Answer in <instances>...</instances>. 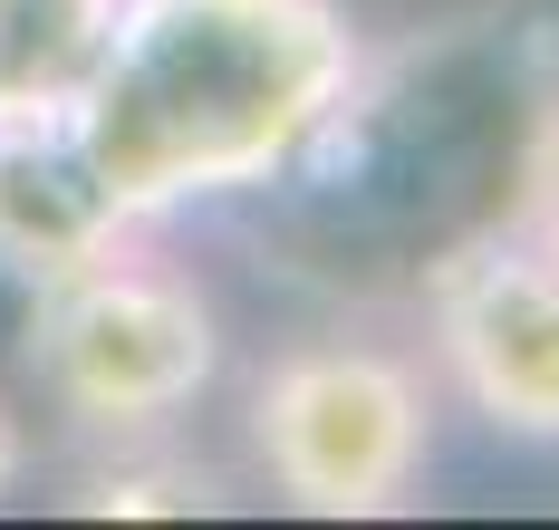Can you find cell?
Wrapping results in <instances>:
<instances>
[{
	"instance_id": "obj_7",
	"label": "cell",
	"mask_w": 559,
	"mask_h": 530,
	"mask_svg": "<svg viewBox=\"0 0 559 530\" xmlns=\"http://www.w3.org/2000/svg\"><path fill=\"white\" fill-rule=\"evenodd\" d=\"M78 511H126V521H145V511H213V472L165 454V434H135V444H116L107 463H87L78 482Z\"/></svg>"
},
{
	"instance_id": "obj_5",
	"label": "cell",
	"mask_w": 559,
	"mask_h": 530,
	"mask_svg": "<svg viewBox=\"0 0 559 530\" xmlns=\"http://www.w3.org/2000/svg\"><path fill=\"white\" fill-rule=\"evenodd\" d=\"M126 241H135V222L97 183L78 125H0V270L10 280L49 290Z\"/></svg>"
},
{
	"instance_id": "obj_1",
	"label": "cell",
	"mask_w": 559,
	"mask_h": 530,
	"mask_svg": "<svg viewBox=\"0 0 559 530\" xmlns=\"http://www.w3.org/2000/svg\"><path fill=\"white\" fill-rule=\"evenodd\" d=\"M357 97L367 39L337 0H116V39L68 125L116 213L155 232L299 174Z\"/></svg>"
},
{
	"instance_id": "obj_8",
	"label": "cell",
	"mask_w": 559,
	"mask_h": 530,
	"mask_svg": "<svg viewBox=\"0 0 559 530\" xmlns=\"http://www.w3.org/2000/svg\"><path fill=\"white\" fill-rule=\"evenodd\" d=\"M511 232L540 241L559 261V107H540L531 125V155H521V193H511Z\"/></svg>"
},
{
	"instance_id": "obj_2",
	"label": "cell",
	"mask_w": 559,
	"mask_h": 530,
	"mask_svg": "<svg viewBox=\"0 0 559 530\" xmlns=\"http://www.w3.org/2000/svg\"><path fill=\"white\" fill-rule=\"evenodd\" d=\"M29 376L49 386V406L97 434H174V414L203 406V386L223 376V318L174 261L155 251H107L87 270H68L29 309Z\"/></svg>"
},
{
	"instance_id": "obj_3",
	"label": "cell",
	"mask_w": 559,
	"mask_h": 530,
	"mask_svg": "<svg viewBox=\"0 0 559 530\" xmlns=\"http://www.w3.org/2000/svg\"><path fill=\"white\" fill-rule=\"evenodd\" d=\"M251 463L309 521H386L435 463V386L377 338H309L251 386Z\"/></svg>"
},
{
	"instance_id": "obj_4",
	"label": "cell",
	"mask_w": 559,
	"mask_h": 530,
	"mask_svg": "<svg viewBox=\"0 0 559 530\" xmlns=\"http://www.w3.org/2000/svg\"><path fill=\"white\" fill-rule=\"evenodd\" d=\"M425 338L435 366L492 434L559 444V261L540 241L473 232L425 280Z\"/></svg>"
},
{
	"instance_id": "obj_9",
	"label": "cell",
	"mask_w": 559,
	"mask_h": 530,
	"mask_svg": "<svg viewBox=\"0 0 559 530\" xmlns=\"http://www.w3.org/2000/svg\"><path fill=\"white\" fill-rule=\"evenodd\" d=\"M20 463H29V444H20V414L0 406V492H10V482H20Z\"/></svg>"
},
{
	"instance_id": "obj_6",
	"label": "cell",
	"mask_w": 559,
	"mask_h": 530,
	"mask_svg": "<svg viewBox=\"0 0 559 530\" xmlns=\"http://www.w3.org/2000/svg\"><path fill=\"white\" fill-rule=\"evenodd\" d=\"M116 39V0H0V125H68Z\"/></svg>"
}]
</instances>
